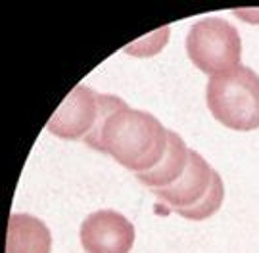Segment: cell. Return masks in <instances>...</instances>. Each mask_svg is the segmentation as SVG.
<instances>
[{"instance_id":"cell-1","label":"cell","mask_w":259,"mask_h":253,"mask_svg":"<svg viewBox=\"0 0 259 253\" xmlns=\"http://www.w3.org/2000/svg\"><path fill=\"white\" fill-rule=\"evenodd\" d=\"M100 115L84 144L108 154L133 173L156 167L165 156L167 129L152 113L133 110L113 94H100Z\"/></svg>"},{"instance_id":"cell-2","label":"cell","mask_w":259,"mask_h":253,"mask_svg":"<svg viewBox=\"0 0 259 253\" xmlns=\"http://www.w3.org/2000/svg\"><path fill=\"white\" fill-rule=\"evenodd\" d=\"M205 100L213 117L231 131L259 129V75L250 67L238 66L209 77Z\"/></svg>"},{"instance_id":"cell-3","label":"cell","mask_w":259,"mask_h":253,"mask_svg":"<svg viewBox=\"0 0 259 253\" xmlns=\"http://www.w3.org/2000/svg\"><path fill=\"white\" fill-rule=\"evenodd\" d=\"M186 54L209 77L240 66L242 38L236 27L221 18L196 21L186 35Z\"/></svg>"},{"instance_id":"cell-4","label":"cell","mask_w":259,"mask_h":253,"mask_svg":"<svg viewBox=\"0 0 259 253\" xmlns=\"http://www.w3.org/2000/svg\"><path fill=\"white\" fill-rule=\"evenodd\" d=\"M98 98L100 94H96L87 84L75 86L48 119L47 131L62 140H84L100 115Z\"/></svg>"},{"instance_id":"cell-5","label":"cell","mask_w":259,"mask_h":253,"mask_svg":"<svg viewBox=\"0 0 259 253\" xmlns=\"http://www.w3.org/2000/svg\"><path fill=\"white\" fill-rule=\"evenodd\" d=\"M81 244L87 253H129L135 244V226L119 211L100 209L81 225Z\"/></svg>"},{"instance_id":"cell-6","label":"cell","mask_w":259,"mask_h":253,"mask_svg":"<svg viewBox=\"0 0 259 253\" xmlns=\"http://www.w3.org/2000/svg\"><path fill=\"white\" fill-rule=\"evenodd\" d=\"M213 175H215V169H211V165L205 161L204 156L190 150L188 165H186V171L183 173V177L171 186L152 188V194L157 199L165 201L171 211L173 209L192 207L207 194V190L211 186Z\"/></svg>"},{"instance_id":"cell-7","label":"cell","mask_w":259,"mask_h":253,"mask_svg":"<svg viewBox=\"0 0 259 253\" xmlns=\"http://www.w3.org/2000/svg\"><path fill=\"white\" fill-rule=\"evenodd\" d=\"M48 226L27 213H12L6 232V253H50Z\"/></svg>"},{"instance_id":"cell-8","label":"cell","mask_w":259,"mask_h":253,"mask_svg":"<svg viewBox=\"0 0 259 253\" xmlns=\"http://www.w3.org/2000/svg\"><path fill=\"white\" fill-rule=\"evenodd\" d=\"M188 154L190 150L186 148L185 140L177 134L175 131H167V150L165 156L156 167L144 173H135V177L139 178L144 186L152 188H165L175 184L179 178L183 177L188 165Z\"/></svg>"},{"instance_id":"cell-9","label":"cell","mask_w":259,"mask_h":253,"mask_svg":"<svg viewBox=\"0 0 259 253\" xmlns=\"http://www.w3.org/2000/svg\"><path fill=\"white\" fill-rule=\"evenodd\" d=\"M223 199H225V184H223V178L219 177V173L215 171L207 194L196 206L185 207V209H173V211L188 219V221H205L219 211V207L223 206Z\"/></svg>"}]
</instances>
